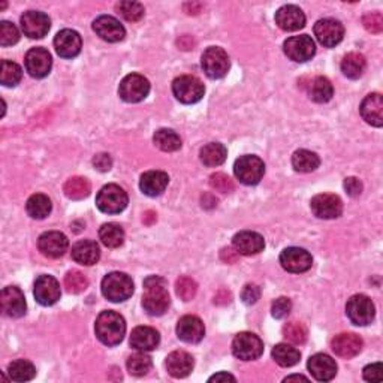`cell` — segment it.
Returning <instances> with one entry per match:
<instances>
[{
  "instance_id": "cell-1",
  "label": "cell",
  "mask_w": 383,
  "mask_h": 383,
  "mask_svg": "<svg viewBox=\"0 0 383 383\" xmlns=\"http://www.w3.org/2000/svg\"><path fill=\"white\" fill-rule=\"evenodd\" d=\"M169 293L167 281L159 276H150L144 280L142 307L150 316H162L169 307Z\"/></svg>"
},
{
  "instance_id": "cell-2",
  "label": "cell",
  "mask_w": 383,
  "mask_h": 383,
  "mask_svg": "<svg viewBox=\"0 0 383 383\" xmlns=\"http://www.w3.org/2000/svg\"><path fill=\"white\" fill-rule=\"evenodd\" d=\"M96 337L106 346H117L122 343L126 334V322L122 314L106 310L102 312L96 319L95 325Z\"/></svg>"
},
{
  "instance_id": "cell-3",
  "label": "cell",
  "mask_w": 383,
  "mask_h": 383,
  "mask_svg": "<svg viewBox=\"0 0 383 383\" xmlns=\"http://www.w3.org/2000/svg\"><path fill=\"white\" fill-rule=\"evenodd\" d=\"M104 297L113 302L129 300L134 293V281L125 272H109L102 280Z\"/></svg>"
},
{
  "instance_id": "cell-4",
  "label": "cell",
  "mask_w": 383,
  "mask_h": 383,
  "mask_svg": "<svg viewBox=\"0 0 383 383\" xmlns=\"http://www.w3.org/2000/svg\"><path fill=\"white\" fill-rule=\"evenodd\" d=\"M127 193L118 184H106L96 196V205L102 213L118 214L127 207Z\"/></svg>"
},
{
  "instance_id": "cell-5",
  "label": "cell",
  "mask_w": 383,
  "mask_h": 383,
  "mask_svg": "<svg viewBox=\"0 0 383 383\" xmlns=\"http://www.w3.org/2000/svg\"><path fill=\"white\" fill-rule=\"evenodd\" d=\"M172 93L181 104H196L200 102L204 93L205 87L200 78L193 75H181L175 78L172 83Z\"/></svg>"
},
{
  "instance_id": "cell-6",
  "label": "cell",
  "mask_w": 383,
  "mask_h": 383,
  "mask_svg": "<svg viewBox=\"0 0 383 383\" xmlns=\"http://www.w3.org/2000/svg\"><path fill=\"white\" fill-rule=\"evenodd\" d=\"M235 177L246 186H255L258 184L265 174V163L262 162L258 156L246 155L237 159L234 165Z\"/></svg>"
},
{
  "instance_id": "cell-7",
  "label": "cell",
  "mask_w": 383,
  "mask_h": 383,
  "mask_svg": "<svg viewBox=\"0 0 383 383\" xmlns=\"http://www.w3.org/2000/svg\"><path fill=\"white\" fill-rule=\"evenodd\" d=\"M346 314L354 325L365 326L373 322L376 316V307L367 295H354L346 304Z\"/></svg>"
},
{
  "instance_id": "cell-8",
  "label": "cell",
  "mask_w": 383,
  "mask_h": 383,
  "mask_svg": "<svg viewBox=\"0 0 383 383\" xmlns=\"http://www.w3.org/2000/svg\"><path fill=\"white\" fill-rule=\"evenodd\" d=\"M150 93V83L139 74H130L122 80L118 87V95L125 102L137 104L144 101Z\"/></svg>"
},
{
  "instance_id": "cell-9",
  "label": "cell",
  "mask_w": 383,
  "mask_h": 383,
  "mask_svg": "<svg viewBox=\"0 0 383 383\" xmlns=\"http://www.w3.org/2000/svg\"><path fill=\"white\" fill-rule=\"evenodd\" d=\"M201 64H202V69H204L205 75L211 80L223 78V76L229 71V67H231L226 51L221 47L207 48L202 54Z\"/></svg>"
},
{
  "instance_id": "cell-10",
  "label": "cell",
  "mask_w": 383,
  "mask_h": 383,
  "mask_svg": "<svg viewBox=\"0 0 383 383\" xmlns=\"http://www.w3.org/2000/svg\"><path fill=\"white\" fill-rule=\"evenodd\" d=\"M232 354L242 361H255L264 354V343L253 333H239L232 342Z\"/></svg>"
},
{
  "instance_id": "cell-11",
  "label": "cell",
  "mask_w": 383,
  "mask_h": 383,
  "mask_svg": "<svg viewBox=\"0 0 383 383\" xmlns=\"http://www.w3.org/2000/svg\"><path fill=\"white\" fill-rule=\"evenodd\" d=\"M283 50L291 60L304 63L314 56L316 46L309 35H300L286 39V42L283 43Z\"/></svg>"
},
{
  "instance_id": "cell-12",
  "label": "cell",
  "mask_w": 383,
  "mask_h": 383,
  "mask_svg": "<svg viewBox=\"0 0 383 383\" xmlns=\"http://www.w3.org/2000/svg\"><path fill=\"white\" fill-rule=\"evenodd\" d=\"M310 207H312V211L316 217L325 218V221L340 217L343 213L342 200L338 198L337 195H333V193L316 195L310 202Z\"/></svg>"
},
{
  "instance_id": "cell-13",
  "label": "cell",
  "mask_w": 383,
  "mask_h": 383,
  "mask_svg": "<svg viewBox=\"0 0 383 383\" xmlns=\"http://www.w3.org/2000/svg\"><path fill=\"white\" fill-rule=\"evenodd\" d=\"M314 35L323 47L331 48L343 41L344 27L340 21L333 18H323L314 25Z\"/></svg>"
},
{
  "instance_id": "cell-14",
  "label": "cell",
  "mask_w": 383,
  "mask_h": 383,
  "mask_svg": "<svg viewBox=\"0 0 383 383\" xmlns=\"http://www.w3.org/2000/svg\"><path fill=\"white\" fill-rule=\"evenodd\" d=\"M281 267L289 272H305L313 265V258L305 249L288 247L280 255Z\"/></svg>"
},
{
  "instance_id": "cell-15",
  "label": "cell",
  "mask_w": 383,
  "mask_h": 383,
  "mask_svg": "<svg viewBox=\"0 0 383 383\" xmlns=\"http://www.w3.org/2000/svg\"><path fill=\"white\" fill-rule=\"evenodd\" d=\"M51 27V20L47 14L39 13V11H27L21 17V29L25 35L32 39H41L46 36Z\"/></svg>"
},
{
  "instance_id": "cell-16",
  "label": "cell",
  "mask_w": 383,
  "mask_h": 383,
  "mask_svg": "<svg viewBox=\"0 0 383 383\" xmlns=\"http://www.w3.org/2000/svg\"><path fill=\"white\" fill-rule=\"evenodd\" d=\"M38 247L43 256L51 258V259H57L67 253V250L69 247V239L67 235L62 234V232L50 231V232H46L39 237Z\"/></svg>"
},
{
  "instance_id": "cell-17",
  "label": "cell",
  "mask_w": 383,
  "mask_h": 383,
  "mask_svg": "<svg viewBox=\"0 0 383 383\" xmlns=\"http://www.w3.org/2000/svg\"><path fill=\"white\" fill-rule=\"evenodd\" d=\"M26 69L34 78H46L53 67V59L48 50L36 47L26 54Z\"/></svg>"
},
{
  "instance_id": "cell-18",
  "label": "cell",
  "mask_w": 383,
  "mask_h": 383,
  "mask_svg": "<svg viewBox=\"0 0 383 383\" xmlns=\"http://www.w3.org/2000/svg\"><path fill=\"white\" fill-rule=\"evenodd\" d=\"M83 41L78 32L64 29L54 38V48L63 59H74L81 53Z\"/></svg>"
},
{
  "instance_id": "cell-19",
  "label": "cell",
  "mask_w": 383,
  "mask_h": 383,
  "mask_svg": "<svg viewBox=\"0 0 383 383\" xmlns=\"http://www.w3.org/2000/svg\"><path fill=\"white\" fill-rule=\"evenodd\" d=\"M93 30L96 35L106 42H120L126 36V30L120 21L111 15H101L95 20Z\"/></svg>"
},
{
  "instance_id": "cell-20",
  "label": "cell",
  "mask_w": 383,
  "mask_h": 383,
  "mask_svg": "<svg viewBox=\"0 0 383 383\" xmlns=\"http://www.w3.org/2000/svg\"><path fill=\"white\" fill-rule=\"evenodd\" d=\"M0 302H2V310L9 317H21L26 314L27 304L25 293L15 286H8L0 295Z\"/></svg>"
},
{
  "instance_id": "cell-21",
  "label": "cell",
  "mask_w": 383,
  "mask_h": 383,
  "mask_svg": "<svg viewBox=\"0 0 383 383\" xmlns=\"http://www.w3.org/2000/svg\"><path fill=\"white\" fill-rule=\"evenodd\" d=\"M34 293L41 305H53L60 300V284L53 276H39L35 281Z\"/></svg>"
},
{
  "instance_id": "cell-22",
  "label": "cell",
  "mask_w": 383,
  "mask_h": 383,
  "mask_svg": "<svg viewBox=\"0 0 383 383\" xmlns=\"http://www.w3.org/2000/svg\"><path fill=\"white\" fill-rule=\"evenodd\" d=\"M363 338L354 333H343L333 338L331 347L334 354L340 358L349 359L356 356L363 350Z\"/></svg>"
},
{
  "instance_id": "cell-23",
  "label": "cell",
  "mask_w": 383,
  "mask_h": 383,
  "mask_svg": "<svg viewBox=\"0 0 383 383\" xmlns=\"http://www.w3.org/2000/svg\"><path fill=\"white\" fill-rule=\"evenodd\" d=\"M177 335L186 343H200L205 335V326L200 317L192 314L183 316L177 323Z\"/></svg>"
},
{
  "instance_id": "cell-24",
  "label": "cell",
  "mask_w": 383,
  "mask_h": 383,
  "mask_svg": "<svg viewBox=\"0 0 383 383\" xmlns=\"http://www.w3.org/2000/svg\"><path fill=\"white\" fill-rule=\"evenodd\" d=\"M310 375L319 382H330L337 375L335 361L325 354L313 355L307 363Z\"/></svg>"
},
{
  "instance_id": "cell-25",
  "label": "cell",
  "mask_w": 383,
  "mask_h": 383,
  "mask_svg": "<svg viewBox=\"0 0 383 383\" xmlns=\"http://www.w3.org/2000/svg\"><path fill=\"white\" fill-rule=\"evenodd\" d=\"M232 244L238 253L244 255V256L258 255L265 247L264 237L258 232H253V231H243V232L237 234L232 238Z\"/></svg>"
},
{
  "instance_id": "cell-26",
  "label": "cell",
  "mask_w": 383,
  "mask_h": 383,
  "mask_svg": "<svg viewBox=\"0 0 383 383\" xmlns=\"http://www.w3.org/2000/svg\"><path fill=\"white\" fill-rule=\"evenodd\" d=\"M276 25L284 32H295L305 26V15L302 9L295 5L281 6L276 13Z\"/></svg>"
},
{
  "instance_id": "cell-27",
  "label": "cell",
  "mask_w": 383,
  "mask_h": 383,
  "mask_svg": "<svg viewBox=\"0 0 383 383\" xmlns=\"http://www.w3.org/2000/svg\"><path fill=\"white\" fill-rule=\"evenodd\" d=\"M160 343L159 333L151 326H137L130 334V346L139 352L155 350Z\"/></svg>"
},
{
  "instance_id": "cell-28",
  "label": "cell",
  "mask_w": 383,
  "mask_h": 383,
  "mask_svg": "<svg viewBox=\"0 0 383 383\" xmlns=\"http://www.w3.org/2000/svg\"><path fill=\"white\" fill-rule=\"evenodd\" d=\"M361 116L365 122L375 127L383 125V97L380 93H371L361 104Z\"/></svg>"
},
{
  "instance_id": "cell-29",
  "label": "cell",
  "mask_w": 383,
  "mask_h": 383,
  "mask_svg": "<svg viewBox=\"0 0 383 383\" xmlns=\"http://www.w3.org/2000/svg\"><path fill=\"white\" fill-rule=\"evenodd\" d=\"M195 361L190 354L184 352V350H175V352L169 354L167 358V370L172 377H186L190 375L193 370Z\"/></svg>"
},
{
  "instance_id": "cell-30",
  "label": "cell",
  "mask_w": 383,
  "mask_h": 383,
  "mask_svg": "<svg viewBox=\"0 0 383 383\" xmlns=\"http://www.w3.org/2000/svg\"><path fill=\"white\" fill-rule=\"evenodd\" d=\"M101 258V250L92 239H81V242L75 243L72 247V259L76 264H81L85 267L95 265Z\"/></svg>"
},
{
  "instance_id": "cell-31",
  "label": "cell",
  "mask_w": 383,
  "mask_h": 383,
  "mask_svg": "<svg viewBox=\"0 0 383 383\" xmlns=\"http://www.w3.org/2000/svg\"><path fill=\"white\" fill-rule=\"evenodd\" d=\"M169 177L163 171H148L141 177L139 188L147 196H159L168 188Z\"/></svg>"
},
{
  "instance_id": "cell-32",
  "label": "cell",
  "mask_w": 383,
  "mask_h": 383,
  "mask_svg": "<svg viewBox=\"0 0 383 383\" xmlns=\"http://www.w3.org/2000/svg\"><path fill=\"white\" fill-rule=\"evenodd\" d=\"M307 92L312 101L317 104H325L333 99L334 87L331 81L325 78V76H314L307 87Z\"/></svg>"
},
{
  "instance_id": "cell-33",
  "label": "cell",
  "mask_w": 383,
  "mask_h": 383,
  "mask_svg": "<svg viewBox=\"0 0 383 383\" xmlns=\"http://www.w3.org/2000/svg\"><path fill=\"white\" fill-rule=\"evenodd\" d=\"M201 162L205 167L214 168V167H221L222 163L226 160L228 156V150L221 142H210L201 150Z\"/></svg>"
},
{
  "instance_id": "cell-34",
  "label": "cell",
  "mask_w": 383,
  "mask_h": 383,
  "mask_svg": "<svg viewBox=\"0 0 383 383\" xmlns=\"http://www.w3.org/2000/svg\"><path fill=\"white\" fill-rule=\"evenodd\" d=\"M367 68V62L363 54L349 53L342 60V72L350 80H358L363 76Z\"/></svg>"
},
{
  "instance_id": "cell-35",
  "label": "cell",
  "mask_w": 383,
  "mask_h": 383,
  "mask_svg": "<svg viewBox=\"0 0 383 383\" xmlns=\"http://www.w3.org/2000/svg\"><path fill=\"white\" fill-rule=\"evenodd\" d=\"M26 210L32 218H38V221H42V218H46L51 213L53 205H51V201L47 195L36 193V195H32L27 200Z\"/></svg>"
},
{
  "instance_id": "cell-36",
  "label": "cell",
  "mask_w": 383,
  "mask_h": 383,
  "mask_svg": "<svg viewBox=\"0 0 383 383\" xmlns=\"http://www.w3.org/2000/svg\"><path fill=\"white\" fill-rule=\"evenodd\" d=\"M63 192L72 201H80L87 198L92 192L90 181L84 177H72L63 186Z\"/></svg>"
},
{
  "instance_id": "cell-37",
  "label": "cell",
  "mask_w": 383,
  "mask_h": 383,
  "mask_svg": "<svg viewBox=\"0 0 383 383\" xmlns=\"http://www.w3.org/2000/svg\"><path fill=\"white\" fill-rule=\"evenodd\" d=\"M321 165V159L310 150H297L292 156V167L298 172H312Z\"/></svg>"
},
{
  "instance_id": "cell-38",
  "label": "cell",
  "mask_w": 383,
  "mask_h": 383,
  "mask_svg": "<svg viewBox=\"0 0 383 383\" xmlns=\"http://www.w3.org/2000/svg\"><path fill=\"white\" fill-rule=\"evenodd\" d=\"M272 358L280 367H293L300 363L301 354L297 347L286 343H280L272 349Z\"/></svg>"
},
{
  "instance_id": "cell-39",
  "label": "cell",
  "mask_w": 383,
  "mask_h": 383,
  "mask_svg": "<svg viewBox=\"0 0 383 383\" xmlns=\"http://www.w3.org/2000/svg\"><path fill=\"white\" fill-rule=\"evenodd\" d=\"M153 141H155L158 148L167 153H172L181 148V138L172 129H159L155 137H153Z\"/></svg>"
},
{
  "instance_id": "cell-40",
  "label": "cell",
  "mask_w": 383,
  "mask_h": 383,
  "mask_svg": "<svg viewBox=\"0 0 383 383\" xmlns=\"http://www.w3.org/2000/svg\"><path fill=\"white\" fill-rule=\"evenodd\" d=\"M99 238L104 246L109 249H117L125 242V231L123 228L117 223H105L99 229Z\"/></svg>"
},
{
  "instance_id": "cell-41",
  "label": "cell",
  "mask_w": 383,
  "mask_h": 383,
  "mask_svg": "<svg viewBox=\"0 0 383 383\" xmlns=\"http://www.w3.org/2000/svg\"><path fill=\"white\" fill-rule=\"evenodd\" d=\"M9 377L15 382H29L36 376L35 365L26 359H17L8 367Z\"/></svg>"
},
{
  "instance_id": "cell-42",
  "label": "cell",
  "mask_w": 383,
  "mask_h": 383,
  "mask_svg": "<svg viewBox=\"0 0 383 383\" xmlns=\"http://www.w3.org/2000/svg\"><path fill=\"white\" fill-rule=\"evenodd\" d=\"M21 76H23V71L18 67L17 63L4 60L2 62V69H0V83L5 87H14L21 81Z\"/></svg>"
},
{
  "instance_id": "cell-43",
  "label": "cell",
  "mask_w": 383,
  "mask_h": 383,
  "mask_svg": "<svg viewBox=\"0 0 383 383\" xmlns=\"http://www.w3.org/2000/svg\"><path fill=\"white\" fill-rule=\"evenodd\" d=\"M151 358L146 352H139L127 359V371L132 376H144L151 370Z\"/></svg>"
},
{
  "instance_id": "cell-44",
  "label": "cell",
  "mask_w": 383,
  "mask_h": 383,
  "mask_svg": "<svg viewBox=\"0 0 383 383\" xmlns=\"http://www.w3.org/2000/svg\"><path fill=\"white\" fill-rule=\"evenodd\" d=\"M283 335L292 344H302L307 340V328L301 322H288L283 326Z\"/></svg>"
},
{
  "instance_id": "cell-45",
  "label": "cell",
  "mask_w": 383,
  "mask_h": 383,
  "mask_svg": "<svg viewBox=\"0 0 383 383\" xmlns=\"http://www.w3.org/2000/svg\"><path fill=\"white\" fill-rule=\"evenodd\" d=\"M64 286L69 293H81L89 288V279H87L81 271L72 270L64 276Z\"/></svg>"
},
{
  "instance_id": "cell-46",
  "label": "cell",
  "mask_w": 383,
  "mask_h": 383,
  "mask_svg": "<svg viewBox=\"0 0 383 383\" xmlns=\"http://www.w3.org/2000/svg\"><path fill=\"white\" fill-rule=\"evenodd\" d=\"M116 9L120 15L126 21H130V23H137V21L144 17V6L139 2H120Z\"/></svg>"
},
{
  "instance_id": "cell-47",
  "label": "cell",
  "mask_w": 383,
  "mask_h": 383,
  "mask_svg": "<svg viewBox=\"0 0 383 383\" xmlns=\"http://www.w3.org/2000/svg\"><path fill=\"white\" fill-rule=\"evenodd\" d=\"M175 291L183 301H190L198 292V284L190 277H180L175 283Z\"/></svg>"
},
{
  "instance_id": "cell-48",
  "label": "cell",
  "mask_w": 383,
  "mask_h": 383,
  "mask_svg": "<svg viewBox=\"0 0 383 383\" xmlns=\"http://www.w3.org/2000/svg\"><path fill=\"white\" fill-rule=\"evenodd\" d=\"M20 41V32L15 27V25L9 23V21H2L0 23V46L9 47L15 46Z\"/></svg>"
},
{
  "instance_id": "cell-49",
  "label": "cell",
  "mask_w": 383,
  "mask_h": 383,
  "mask_svg": "<svg viewBox=\"0 0 383 383\" xmlns=\"http://www.w3.org/2000/svg\"><path fill=\"white\" fill-rule=\"evenodd\" d=\"M210 186L214 190L221 192V193H231L235 189L234 181L229 179L226 174H222V172H216L211 175Z\"/></svg>"
},
{
  "instance_id": "cell-50",
  "label": "cell",
  "mask_w": 383,
  "mask_h": 383,
  "mask_svg": "<svg viewBox=\"0 0 383 383\" xmlns=\"http://www.w3.org/2000/svg\"><path fill=\"white\" fill-rule=\"evenodd\" d=\"M291 310H292V302L286 297L277 298L271 305V313L276 319H283V317H286L291 313Z\"/></svg>"
},
{
  "instance_id": "cell-51",
  "label": "cell",
  "mask_w": 383,
  "mask_h": 383,
  "mask_svg": "<svg viewBox=\"0 0 383 383\" xmlns=\"http://www.w3.org/2000/svg\"><path fill=\"white\" fill-rule=\"evenodd\" d=\"M363 23L370 34H380V32L383 30V17L379 13L367 14L363 18Z\"/></svg>"
},
{
  "instance_id": "cell-52",
  "label": "cell",
  "mask_w": 383,
  "mask_h": 383,
  "mask_svg": "<svg viewBox=\"0 0 383 383\" xmlns=\"http://www.w3.org/2000/svg\"><path fill=\"white\" fill-rule=\"evenodd\" d=\"M364 379L367 382H382L383 379V367L380 363L371 364L364 368Z\"/></svg>"
},
{
  "instance_id": "cell-53",
  "label": "cell",
  "mask_w": 383,
  "mask_h": 383,
  "mask_svg": "<svg viewBox=\"0 0 383 383\" xmlns=\"http://www.w3.org/2000/svg\"><path fill=\"white\" fill-rule=\"evenodd\" d=\"M260 297V289L256 284H246L243 292H242V298L246 304H255Z\"/></svg>"
},
{
  "instance_id": "cell-54",
  "label": "cell",
  "mask_w": 383,
  "mask_h": 383,
  "mask_svg": "<svg viewBox=\"0 0 383 383\" xmlns=\"http://www.w3.org/2000/svg\"><path fill=\"white\" fill-rule=\"evenodd\" d=\"M344 189L346 192L350 195V196H359L361 193H363V183L359 181V179L356 177H347L344 180Z\"/></svg>"
},
{
  "instance_id": "cell-55",
  "label": "cell",
  "mask_w": 383,
  "mask_h": 383,
  "mask_svg": "<svg viewBox=\"0 0 383 383\" xmlns=\"http://www.w3.org/2000/svg\"><path fill=\"white\" fill-rule=\"evenodd\" d=\"M93 165L97 171L106 172V171L111 169L113 160H111V158H109V155H106V153H101V155H96V158L93 159Z\"/></svg>"
},
{
  "instance_id": "cell-56",
  "label": "cell",
  "mask_w": 383,
  "mask_h": 383,
  "mask_svg": "<svg viewBox=\"0 0 383 383\" xmlns=\"http://www.w3.org/2000/svg\"><path fill=\"white\" fill-rule=\"evenodd\" d=\"M238 255H239L238 251L235 249H231V247L222 250V259L225 262H228V264H234V262H237Z\"/></svg>"
},
{
  "instance_id": "cell-57",
  "label": "cell",
  "mask_w": 383,
  "mask_h": 383,
  "mask_svg": "<svg viewBox=\"0 0 383 383\" xmlns=\"http://www.w3.org/2000/svg\"><path fill=\"white\" fill-rule=\"evenodd\" d=\"M228 380L235 382L237 379L232 375H229V373H217V375H214L213 377L209 379V382H228Z\"/></svg>"
},
{
  "instance_id": "cell-58",
  "label": "cell",
  "mask_w": 383,
  "mask_h": 383,
  "mask_svg": "<svg viewBox=\"0 0 383 383\" xmlns=\"http://www.w3.org/2000/svg\"><path fill=\"white\" fill-rule=\"evenodd\" d=\"M292 380H304V382H307L309 379L307 377H304V376H298V375H295V376H289V377H286V379H284V382H292Z\"/></svg>"
}]
</instances>
